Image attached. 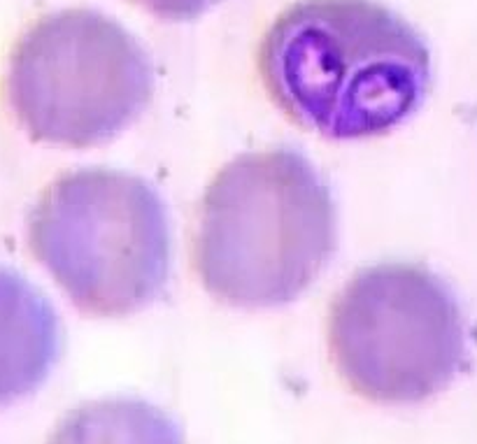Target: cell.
I'll list each match as a JSON object with an SVG mask.
<instances>
[{
	"label": "cell",
	"mask_w": 477,
	"mask_h": 444,
	"mask_svg": "<svg viewBox=\"0 0 477 444\" xmlns=\"http://www.w3.org/2000/svg\"><path fill=\"white\" fill-rule=\"evenodd\" d=\"M154 95L149 54L98 10H61L26 31L12 49L5 100L26 135L89 149L119 138Z\"/></svg>",
	"instance_id": "277c9868"
},
{
	"label": "cell",
	"mask_w": 477,
	"mask_h": 444,
	"mask_svg": "<svg viewBox=\"0 0 477 444\" xmlns=\"http://www.w3.org/2000/svg\"><path fill=\"white\" fill-rule=\"evenodd\" d=\"M338 212L319 170L294 149L250 152L207 186L193 265L202 289L235 309L294 303L331 263Z\"/></svg>",
	"instance_id": "7a4b0ae2"
},
{
	"label": "cell",
	"mask_w": 477,
	"mask_h": 444,
	"mask_svg": "<svg viewBox=\"0 0 477 444\" xmlns=\"http://www.w3.org/2000/svg\"><path fill=\"white\" fill-rule=\"evenodd\" d=\"M29 247L86 316H128L161 296L170 224L143 177L82 167L61 175L29 215Z\"/></svg>",
	"instance_id": "3957f363"
},
{
	"label": "cell",
	"mask_w": 477,
	"mask_h": 444,
	"mask_svg": "<svg viewBox=\"0 0 477 444\" xmlns=\"http://www.w3.org/2000/svg\"><path fill=\"white\" fill-rule=\"evenodd\" d=\"M61 353V324L49 300L0 268V405L31 396L47 381Z\"/></svg>",
	"instance_id": "8992f818"
},
{
	"label": "cell",
	"mask_w": 477,
	"mask_h": 444,
	"mask_svg": "<svg viewBox=\"0 0 477 444\" xmlns=\"http://www.w3.org/2000/svg\"><path fill=\"white\" fill-rule=\"evenodd\" d=\"M259 73L296 126L326 140H366L419 110L431 54L403 16L375 0H300L263 35Z\"/></svg>",
	"instance_id": "6da1fadb"
},
{
	"label": "cell",
	"mask_w": 477,
	"mask_h": 444,
	"mask_svg": "<svg viewBox=\"0 0 477 444\" xmlns=\"http://www.w3.org/2000/svg\"><path fill=\"white\" fill-rule=\"evenodd\" d=\"M47 444H184L180 425L140 398H101L75 407Z\"/></svg>",
	"instance_id": "52a82bcc"
},
{
	"label": "cell",
	"mask_w": 477,
	"mask_h": 444,
	"mask_svg": "<svg viewBox=\"0 0 477 444\" xmlns=\"http://www.w3.org/2000/svg\"><path fill=\"white\" fill-rule=\"evenodd\" d=\"M329 347L357 396L417 405L456 379L468 358V326L454 291L412 263L359 270L331 307Z\"/></svg>",
	"instance_id": "5b68a950"
},
{
	"label": "cell",
	"mask_w": 477,
	"mask_h": 444,
	"mask_svg": "<svg viewBox=\"0 0 477 444\" xmlns=\"http://www.w3.org/2000/svg\"><path fill=\"white\" fill-rule=\"evenodd\" d=\"M128 3H133L147 14L156 16L158 21L180 24L200 19L202 14L215 10L224 0H128Z\"/></svg>",
	"instance_id": "ba28073f"
}]
</instances>
